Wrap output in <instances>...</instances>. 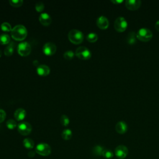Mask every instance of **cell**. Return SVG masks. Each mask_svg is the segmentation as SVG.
I'll return each instance as SVG.
<instances>
[{"label":"cell","mask_w":159,"mask_h":159,"mask_svg":"<svg viewBox=\"0 0 159 159\" xmlns=\"http://www.w3.org/2000/svg\"><path fill=\"white\" fill-rule=\"evenodd\" d=\"M6 112L3 109H0V123L4 120V119H6Z\"/></svg>","instance_id":"cell-31"},{"label":"cell","mask_w":159,"mask_h":159,"mask_svg":"<svg viewBox=\"0 0 159 159\" xmlns=\"http://www.w3.org/2000/svg\"><path fill=\"white\" fill-rule=\"evenodd\" d=\"M31 52V46L27 42H22L18 44L17 52L23 57L27 56Z\"/></svg>","instance_id":"cell-6"},{"label":"cell","mask_w":159,"mask_h":159,"mask_svg":"<svg viewBox=\"0 0 159 159\" xmlns=\"http://www.w3.org/2000/svg\"><path fill=\"white\" fill-rule=\"evenodd\" d=\"M35 152H34V151H30V152H29V153H28V156L29 157H34V156H35Z\"/></svg>","instance_id":"cell-33"},{"label":"cell","mask_w":159,"mask_h":159,"mask_svg":"<svg viewBox=\"0 0 159 159\" xmlns=\"http://www.w3.org/2000/svg\"><path fill=\"white\" fill-rule=\"evenodd\" d=\"M96 24L99 29H106L109 27V22L106 17L104 16H101L98 17L96 20Z\"/></svg>","instance_id":"cell-12"},{"label":"cell","mask_w":159,"mask_h":159,"mask_svg":"<svg viewBox=\"0 0 159 159\" xmlns=\"http://www.w3.org/2000/svg\"><path fill=\"white\" fill-rule=\"evenodd\" d=\"M102 155L104 157L106 158H111L113 157L114 153H113V152H112L111 150H110L104 149V151H103V152H102Z\"/></svg>","instance_id":"cell-29"},{"label":"cell","mask_w":159,"mask_h":159,"mask_svg":"<svg viewBox=\"0 0 159 159\" xmlns=\"http://www.w3.org/2000/svg\"><path fill=\"white\" fill-rule=\"evenodd\" d=\"M11 37L16 40L20 41L25 39L27 35V30L25 27L22 24L15 25L11 31Z\"/></svg>","instance_id":"cell-1"},{"label":"cell","mask_w":159,"mask_h":159,"mask_svg":"<svg viewBox=\"0 0 159 159\" xmlns=\"http://www.w3.org/2000/svg\"><path fill=\"white\" fill-rule=\"evenodd\" d=\"M155 27L157 31L159 32V20H158L155 24Z\"/></svg>","instance_id":"cell-34"},{"label":"cell","mask_w":159,"mask_h":159,"mask_svg":"<svg viewBox=\"0 0 159 159\" xmlns=\"http://www.w3.org/2000/svg\"><path fill=\"white\" fill-rule=\"evenodd\" d=\"M68 39L70 42L75 44L81 43L83 41L84 35L83 33L78 29H71L68 35Z\"/></svg>","instance_id":"cell-2"},{"label":"cell","mask_w":159,"mask_h":159,"mask_svg":"<svg viewBox=\"0 0 159 159\" xmlns=\"http://www.w3.org/2000/svg\"><path fill=\"white\" fill-rule=\"evenodd\" d=\"M35 152L42 156H48L51 153V147L46 143H40L35 148Z\"/></svg>","instance_id":"cell-7"},{"label":"cell","mask_w":159,"mask_h":159,"mask_svg":"<svg viewBox=\"0 0 159 159\" xmlns=\"http://www.w3.org/2000/svg\"><path fill=\"white\" fill-rule=\"evenodd\" d=\"M44 4L41 1L37 2L35 4V9L37 12H42L44 9Z\"/></svg>","instance_id":"cell-30"},{"label":"cell","mask_w":159,"mask_h":159,"mask_svg":"<svg viewBox=\"0 0 159 159\" xmlns=\"http://www.w3.org/2000/svg\"><path fill=\"white\" fill-rule=\"evenodd\" d=\"M39 21L42 25L45 26H48L52 22V18L48 13L42 12L39 16Z\"/></svg>","instance_id":"cell-13"},{"label":"cell","mask_w":159,"mask_h":159,"mask_svg":"<svg viewBox=\"0 0 159 159\" xmlns=\"http://www.w3.org/2000/svg\"><path fill=\"white\" fill-rule=\"evenodd\" d=\"M75 54L80 59L84 60L89 59L91 57V51L89 50V48L84 46H80L78 47L76 49Z\"/></svg>","instance_id":"cell-4"},{"label":"cell","mask_w":159,"mask_h":159,"mask_svg":"<svg viewBox=\"0 0 159 159\" xmlns=\"http://www.w3.org/2000/svg\"><path fill=\"white\" fill-rule=\"evenodd\" d=\"M137 39L142 42H148L153 37L152 32L148 28H140L136 33Z\"/></svg>","instance_id":"cell-3"},{"label":"cell","mask_w":159,"mask_h":159,"mask_svg":"<svg viewBox=\"0 0 159 159\" xmlns=\"http://www.w3.org/2000/svg\"><path fill=\"white\" fill-rule=\"evenodd\" d=\"M31 124L28 122H21L17 125V130L22 135H27L32 131Z\"/></svg>","instance_id":"cell-8"},{"label":"cell","mask_w":159,"mask_h":159,"mask_svg":"<svg viewBox=\"0 0 159 159\" xmlns=\"http://www.w3.org/2000/svg\"><path fill=\"white\" fill-rule=\"evenodd\" d=\"M75 55V53L73 51H71V50H67V51H66L63 53V57H64V58L66 60H71L74 57Z\"/></svg>","instance_id":"cell-27"},{"label":"cell","mask_w":159,"mask_h":159,"mask_svg":"<svg viewBox=\"0 0 159 159\" xmlns=\"http://www.w3.org/2000/svg\"><path fill=\"white\" fill-rule=\"evenodd\" d=\"M111 1L112 2H113L114 4H118L122 3L123 2L122 0H111Z\"/></svg>","instance_id":"cell-32"},{"label":"cell","mask_w":159,"mask_h":159,"mask_svg":"<svg viewBox=\"0 0 159 159\" xmlns=\"http://www.w3.org/2000/svg\"><path fill=\"white\" fill-rule=\"evenodd\" d=\"M23 145L26 148L32 149L34 147V142L30 138H26L23 140Z\"/></svg>","instance_id":"cell-20"},{"label":"cell","mask_w":159,"mask_h":159,"mask_svg":"<svg viewBox=\"0 0 159 159\" xmlns=\"http://www.w3.org/2000/svg\"><path fill=\"white\" fill-rule=\"evenodd\" d=\"M60 122L62 125L67 126L70 123L69 117L65 114H62L60 117Z\"/></svg>","instance_id":"cell-25"},{"label":"cell","mask_w":159,"mask_h":159,"mask_svg":"<svg viewBox=\"0 0 159 159\" xmlns=\"http://www.w3.org/2000/svg\"><path fill=\"white\" fill-rule=\"evenodd\" d=\"M23 0H9V4L14 7H20L23 4Z\"/></svg>","instance_id":"cell-28"},{"label":"cell","mask_w":159,"mask_h":159,"mask_svg":"<svg viewBox=\"0 0 159 159\" xmlns=\"http://www.w3.org/2000/svg\"><path fill=\"white\" fill-rule=\"evenodd\" d=\"M141 1L140 0H126L125 1V7L130 11H135L141 6Z\"/></svg>","instance_id":"cell-11"},{"label":"cell","mask_w":159,"mask_h":159,"mask_svg":"<svg viewBox=\"0 0 159 159\" xmlns=\"http://www.w3.org/2000/svg\"><path fill=\"white\" fill-rule=\"evenodd\" d=\"M50 68L44 64L42 65H39L37 66V70L36 71L37 73V74L40 76H47L50 73Z\"/></svg>","instance_id":"cell-14"},{"label":"cell","mask_w":159,"mask_h":159,"mask_svg":"<svg viewBox=\"0 0 159 159\" xmlns=\"http://www.w3.org/2000/svg\"><path fill=\"white\" fill-rule=\"evenodd\" d=\"M57 50V46L53 42H47L45 43L43 47H42V51L43 53L46 55H53Z\"/></svg>","instance_id":"cell-9"},{"label":"cell","mask_w":159,"mask_h":159,"mask_svg":"<svg viewBox=\"0 0 159 159\" xmlns=\"http://www.w3.org/2000/svg\"><path fill=\"white\" fill-rule=\"evenodd\" d=\"M128 154V149L124 145H119L115 149L116 156L120 159L124 158Z\"/></svg>","instance_id":"cell-10"},{"label":"cell","mask_w":159,"mask_h":159,"mask_svg":"<svg viewBox=\"0 0 159 159\" xmlns=\"http://www.w3.org/2000/svg\"><path fill=\"white\" fill-rule=\"evenodd\" d=\"M115 129L117 133L120 134H123L125 133L127 130V125L125 122L121 120L116 124Z\"/></svg>","instance_id":"cell-15"},{"label":"cell","mask_w":159,"mask_h":159,"mask_svg":"<svg viewBox=\"0 0 159 159\" xmlns=\"http://www.w3.org/2000/svg\"><path fill=\"white\" fill-rule=\"evenodd\" d=\"M104 150V148L102 147L100 145H96L93 148V153L96 156H101L102 155Z\"/></svg>","instance_id":"cell-22"},{"label":"cell","mask_w":159,"mask_h":159,"mask_svg":"<svg viewBox=\"0 0 159 159\" xmlns=\"http://www.w3.org/2000/svg\"><path fill=\"white\" fill-rule=\"evenodd\" d=\"M136 39H137L136 33L134 31H130L127 34L126 40L128 44L134 45L136 42Z\"/></svg>","instance_id":"cell-17"},{"label":"cell","mask_w":159,"mask_h":159,"mask_svg":"<svg viewBox=\"0 0 159 159\" xmlns=\"http://www.w3.org/2000/svg\"><path fill=\"white\" fill-rule=\"evenodd\" d=\"M98 36L97 34L94 32H90L86 36V39L89 42H94L98 40Z\"/></svg>","instance_id":"cell-23"},{"label":"cell","mask_w":159,"mask_h":159,"mask_svg":"<svg viewBox=\"0 0 159 159\" xmlns=\"http://www.w3.org/2000/svg\"><path fill=\"white\" fill-rule=\"evenodd\" d=\"M26 116V111L24 108H18L14 112V117L17 120H22Z\"/></svg>","instance_id":"cell-16"},{"label":"cell","mask_w":159,"mask_h":159,"mask_svg":"<svg viewBox=\"0 0 159 159\" xmlns=\"http://www.w3.org/2000/svg\"><path fill=\"white\" fill-rule=\"evenodd\" d=\"M1 28L2 30L5 31V32H9V31L12 30V27H11V24L6 22L1 24Z\"/></svg>","instance_id":"cell-26"},{"label":"cell","mask_w":159,"mask_h":159,"mask_svg":"<svg viewBox=\"0 0 159 159\" xmlns=\"http://www.w3.org/2000/svg\"><path fill=\"white\" fill-rule=\"evenodd\" d=\"M11 42L10 36L7 34H2L0 35V43L2 45L9 44Z\"/></svg>","instance_id":"cell-19"},{"label":"cell","mask_w":159,"mask_h":159,"mask_svg":"<svg viewBox=\"0 0 159 159\" xmlns=\"http://www.w3.org/2000/svg\"><path fill=\"white\" fill-rule=\"evenodd\" d=\"M127 21L122 16L118 17L114 21V27L116 31L119 32H122L125 31L127 27Z\"/></svg>","instance_id":"cell-5"},{"label":"cell","mask_w":159,"mask_h":159,"mask_svg":"<svg viewBox=\"0 0 159 159\" xmlns=\"http://www.w3.org/2000/svg\"><path fill=\"white\" fill-rule=\"evenodd\" d=\"M15 48V43L14 42H11L5 48L4 53L6 56H11L12 55Z\"/></svg>","instance_id":"cell-18"},{"label":"cell","mask_w":159,"mask_h":159,"mask_svg":"<svg viewBox=\"0 0 159 159\" xmlns=\"http://www.w3.org/2000/svg\"><path fill=\"white\" fill-rule=\"evenodd\" d=\"M1 55H2V52H1V49H0V57H1Z\"/></svg>","instance_id":"cell-35"},{"label":"cell","mask_w":159,"mask_h":159,"mask_svg":"<svg viewBox=\"0 0 159 159\" xmlns=\"http://www.w3.org/2000/svg\"><path fill=\"white\" fill-rule=\"evenodd\" d=\"M6 126L9 129H14L17 127V122L14 119H9L6 122Z\"/></svg>","instance_id":"cell-24"},{"label":"cell","mask_w":159,"mask_h":159,"mask_svg":"<svg viewBox=\"0 0 159 159\" xmlns=\"http://www.w3.org/2000/svg\"><path fill=\"white\" fill-rule=\"evenodd\" d=\"M61 137L65 140H70L72 137V131L70 129H64L61 132Z\"/></svg>","instance_id":"cell-21"}]
</instances>
